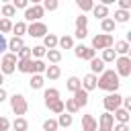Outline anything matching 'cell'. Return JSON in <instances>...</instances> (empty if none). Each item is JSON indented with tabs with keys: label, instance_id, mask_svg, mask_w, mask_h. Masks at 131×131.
<instances>
[{
	"label": "cell",
	"instance_id": "cell-1",
	"mask_svg": "<svg viewBox=\"0 0 131 131\" xmlns=\"http://www.w3.org/2000/svg\"><path fill=\"white\" fill-rule=\"evenodd\" d=\"M119 76H117V72L115 70H104L100 76H96V88H100V90H106L108 94L111 92H117L119 90Z\"/></svg>",
	"mask_w": 131,
	"mask_h": 131
},
{
	"label": "cell",
	"instance_id": "cell-2",
	"mask_svg": "<svg viewBox=\"0 0 131 131\" xmlns=\"http://www.w3.org/2000/svg\"><path fill=\"white\" fill-rule=\"evenodd\" d=\"M10 108H12V113L16 115V117H23L25 113H27V108H29V104H27V98L23 96V94H18V92H14L10 98Z\"/></svg>",
	"mask_w": 131,
	"mask_h": 131
},
{
	"label": "cell",
	"instance_id": "cell-3",
	"mask_svg": "<svg viewBox=\"0 0 131 131\" xmlns=\"http://www.w3.org/2000/svg\"><path fill=\"white\" fill-rule=\"evenodd\" d=\"M115 72H117L119 78H129L131 76V57L129 55L117 57L115 59Z\"/></svg>",
	"mask_w": 131,
	"mask_h": 131
},
{
	"label": "cell",
	"instance_id": "cell-4",
	"mask_svg": "<svg viewBox=\"0 0 131 131\" xmlns=\"http://www.w3.org/2000/svg\"><path fill=\"white\" fill-rule=\"evenodd\" d=\"M115 45V39H113V35H104V33H98V35H94L92 37V49L96 51V49H111Z\"/></svg>",
	"mask_w": 131,
	"mask_h": 131
},
{
	"label": "cell",
	"instance_id": "cell-5",
	"mask_svg": "<svg viewBox=\"0 0 131 131\" xmlns=\"http://www.w3.org/2000/svg\"><path fill=\"white\" fill-rule=\"evenodd\" d=\"M16 55L14 53H4L2 55V61H0V74H4V76H8V74H12L14 70H16Z\"/></svg>",
	"mask_w": 131,
	"mask_h": 131
},
{
	"label": "cell",
	"instance_id": "cell-6",
	"mask_svg": "<svg viewBox=\"0 0 131 131\" xmlns=\"http://www.w3.org/2000/svg\"><path fill=\"white\" fill-rule=\"evenodd\" d=\"M43 14H45L43 6H41V4H33V6H29V8L25 10V23H27V20H29V23H41Z\"/></svg>",
	"mask_w": 131,
	"mask_h": 131
},
{
	"label": "cell",
	"instance_id": "cell-7",
	"mask_svg": "<svg viewBox=\"0 0 131 131\" xmlns=\"http://www.w3.org/2000/svg\"><path fill=\"white\" fill-rule=\"evenodd\" d=\"M121 100H123V96H121L119 92H111V94H106L104 100H102L104 111H106V113H115V111L121 106Z\"/></svg>",
	"mask_w": 131,
	"mask_h": 131
},
{
	"label": "cell",
	"instance_id": "cell-8",
	"mask_svg": "<svg viewBox=\"0 0 131 131\" xmlns=\"http://www.w3.org/2000/svg\"><path fill=\"white\" fill-rule=\"evenodd\" d=\"M113 125H115V119H113V113H102L96 121V129L98 131H113Z\"/></svg>",
	"mask_w": 131,
	"mask_h": 131
},
{
	"label": "cell",
	"instance_id": "cell-9",
	"mask_svg": "<svg viewBox=\"0 0 131 131\" xmlns=\"http://www.w3.org/2000/svg\"><path fill=\"white\" fill-rule=\"evenodd\" d=\"M74 55L78 57V59H86V61H90V59H94L96 57V51L92 49V47H86V45H76L74 47Z\"/></svg>",
	"mask_w": 131,
	"mask_h": 131
},
{
	"label": "cell",
	"instance_id": "cell-10",
	"mask_svg": "<svg viewBox=\"0 0 131 131\" xmlns=\"http://www.w3.org/2000/svg\"><path fill=\"white\" fill-rule=\"evenodd\" d=\"M27 35H31V37H45L47 35V25L45 23H31V25H27Z\"/></svg>",
	"mask_w": 131,
	"mask_h": 131
},
{
	"label": "cell",
	"instance_id": "cell-11",
	"mask_svg": "<svg viewBox=\"0 0 131 131\" xmlns=\"http://www.w3.org/2000/svg\"><path fill=\"white\" fill-rule=\"evenodd\" d=\"M80 84H82V90L90 92V90H94V88H96V76L88 72V74H86V76L80 80Z\"/></svg>",
	"mask_w": 131,
	"mask_h": 131
},
{
	"label": "cell",
	"instance_id": "cell-12",
	"mask_svg": "<svg viewBox=\"0 0 131 131\" xmlns=\"http://www.w3.org/2000/svg\"><path fill=\"white\" fill-rule=\"evenodd\" d=\"M129 49H131V45L127 43V41H115V53H117V57H123V55H129Z\"/></svg>",
	"mask_w": 131,
	"mask_h": 131
},
{
	"label": "cell",
	"instance_id": "cell-13",
	"mask_svg": "<svg viewBox=\"0 0 131 131\" xmlns=\"http://www.w3.org/2000/svg\"><path fill=\"white\" fill-rule=\"evenodd\" d=\"M74 102L78 104V108L86 106V104H88V92H86V90H82V88H80V90H76V92H74Z\"/></svg>",
	"mask_w": 131,
	"mask_h": 131
},
{
	"label": "cell",
	"instance_id": "cell-14",
	"mask_svg": "<svg viewBox=\"0 0 131 131\" xmlns=\"http://www.w3.org/2000/svg\"><path fill=\"white\" fill-rule=\"evenodd\" d=\"M113 119H115L117 123H125V125H129V119H131V113L119 106V108L115 111V115H113Z\"/></svg>",
	"mask_w": 131,
	"mask_h": 131
},
{
	"label": "cell",
	"instance_id": "cell-15",
	"mask_svg": "<svg viewBox=\"0 0 131 131\" xmlns=\"http://www.w3.org/2000/svg\"><path fill=\"white\" fill-rule=\"evenodd\" d=\"M23 47H25V41H23L20 37H12V39H8V49H10V53L16 55Z\"/></svg>",
	"mask_w": 131,
	"mask_h": 131
},
{
	"label": "cell",
	"instance_id": "cell-16",
	"mask_svg": "<svg viewBox=\"0 0 131 131\" xmlns=\"http://www.w3.org/2000/svg\"><path fill=\"white\" fill-rule=\"evenodd\" d=\"M43 84H45V78H43L41 74H31V80H29L31 90H41Z\"/></svg>",
	"mask_w": 131,
	"mask_h": 131
},
{
	"label": "cell",
	"instance_id": "cell-17",
	"mask_svg": "<svg viewBox=\"0 0 131 131\" xmlns=\"http://www.w3.org/2000/svg\"><path fill=\"white\" fill-rule=\"evenodd\" d=\"M82 131H96V119L92 115L82 117Z\"/></svg>",
	"mask_w": 131,
	"mask_h": 131
},
{
	"label": "cell",
	"instance_id": "cell-18",
	"mask_svg": "<svg viewBox=\"0 0 131 131\" xmlns=\"http://www.w3.org/2000/svg\"><path fill=\"white\" fill-rule=\"evenodd\" d=\"M43 47L49 51V49H57V35H53V33H47L45 37H43Z\"/></svg>",
	"mask_w": 131,
	"mask_h": 131
},
{
	"label": "cell",
	"instance_id": "cell-19",
	"mask_svg": "<svg viewBox=\"0 0 131 131\" xmlns=\"http://www.w3.org/2000/svg\"><path fill=\"white\" fill-rule=\"evenodd\" d=\"M57 47H59V49H74V37H72V35L57 37Z\"/></svg>",
	"mask_w": 131,
	"mask_h": 131
},
{
	"label": "cell",
	"instance_id": "cell-20",
	"mask_svg": "<svg viewBox=\"0 0 131 131\" xmlns=\"http://www.w3.org/2000/svg\"><path fill=\"white\" fill-rule=\"evenodd\" d=\"M16 70L23 72V74H33V59H18Z\"/></svg>",
	"mask_w": 131,
	"mask_h": 131
},
{
	"label": "cell",
	"instance_id": "cell-21",
	"mask_svg": "<svg viewBox=\"0 0 131 131\" xmlns=\"http://www.w3.org/2000/svg\"><path fill=\"white\" fill-rule=\"evenodd\" d=\"M104 72V61L100 59V57H94V59H90V74H102Z\"/></svg>",
	"mask_w": 131,
	"mask_h": 131
},
{
	"label": "cell",
	"instance_id": "cell-22",
	"mask_svg": "<svg viewBox=\"0 0 131 131\" xmlns=\"http://www.w3.org/2000/svg\"><path fill=\"white\" fill-rule=\"evenodd\" d=\"M43 98H45V106H47V104H51L53 100H59V90H57V88H47V90L43 92Z\"/></svg>",
	"mask_w": 131,
	"mask_h": 131
},
{
	"label": "cell",
	"instance_id": "cell-23",
	"mask_svg": "<svg viewBox=\"0 0 131 131\" xmlns=\"http://www.w3.org/2000/svg\"><path fill=\"white\" fill-rule=\"evenodd\" d=\"M92 14H94L98 20H102V18H106V16H108V6H102V4H94V6H92Z\"/></svg>",
	"mask_w": 131,
	"mask_h": 131
},
{
	"label": "cell",
	"instance_id": "cell-24",
	"mask_svg": "<svg viewBox=\"0 0 131 131\" xmlns=\"http://www.w3.org/2000/svg\"><path fill=\"white\" fill-rule=\"evenodd\" d=\"M10 127H12L14 131H29V123H27L25 117H16V119L10 123Z\"/></svg>",
	"mask_w": 131,
	"mask_h": 131
},
{
	"label": "cell",
	"instance_id": "cell-25",
	"mask_svg": "<svg viewBox=\"0 0 131 131\" xmlns=\"http://www.w3.org/2000/svg\"><path fill=\"white\" fill-rule=\"evenodd\" d=\"M100 29H102V33H104V35H111V33L115 31V20H113L111 16L102 18V20H100Z\"/></svg>",
	"mask_w": 131,
	"mask_h": 131
},
{
	"label": "cell",
	"instance_id": "cell-26",
	"mask_svg": "<svg viewBox=\"0 0 131 131\" xmlns=\"http://www.w3.org/2000/svg\"><path fill=\"white\" fill-rule=\"evenodd\" d=\"M59 76H61L59 66H47V68H45V78H47V80H57Z\"/></svg>",
	"mask_w": 131,
	"mask_h": 131
},
{
	"label": "cell",
	"instance_id": "cell-27",
	"mask_svg": "<svg viewBox=\"0 0 131 131\" xmlns=\"http://www.w3.org/2000/svg\"><path fill=\"white\" fill-rule=\"evenodd\" d=\"M66 88H68L70 92H76V90H80V88H82V84H80V78H78V76H70V78L66 80Z\"/></svg>",
	"mask_w": 131,
	"mask_h": 131
},
{
	"label": "cell",
	"instance_id": "cell-28",
	"mask_svg": "<svg viewBox=\"0 0 131 131\" xmlns=\"http://www.w3.org/2000/svg\"><path fill=\"white\" fill-rule=\"evenodd\" d=\"M55 121H57V127H63V129H68V127L74 123V117H72V115H68V113H61V115H59Z\"/></svg>",
	"mask_w": 131,
	"mask_h": 131
},
{
	"label": "cell",
	"instance_id": "cell-29",
	"mask_svg": "<svg viewBox=\"0 0 131 131\" xmlns=\"http://www.w3.org/2000/svg\"><path fill=\"white\" fill-rule=\"evenodd\" d=\"M12 33H14V37H20V39H23V35L27 33V23H25V20L12 23Z\"/></svg>",
	"mask_w": 131,
	"mask_h": 131
},
{
	"label": "cell",
	"instance_id": "cell-30",
	"mask_svg": "<svg viewBox=\"0 0 131 131\" xmlns=\"http://www.w3.org/2000/svg\"><path fill=\"white\" fill-rule=\"evenodd\" d=\"M45 57L49 59V63H51V66H55V63H59V61H61V51H59V49H49V51L45 53Z\"/></svg>",
	"mask_w": 131,
	"mask_h": 131
},
{
	"label": "cell",
	"instance_id": "cell-31",
	"mask_svg": "<svg viewBox=\"0 0 131 131\" xmlns=\"http://www.w3.org/2000/svg\"><path fill=\"white\" fill-rule=\"evenodd\" d=\"M80 108H78V104L74 102V98H68L66 102H63V113H68V115H76Z\"/></svg>",
	"mask_w": 131,
	"mask_h": 131
},
{
	"label": "cell",
	"instance_id": "cell-32",
	"mask_svg": "<svg viewBox=\"0 0 131 131\" xmlns=\"http://www.w3.org/2000/svg\"><path fill=\"white\" fill-rule=\"evenodd\" d=\"M129 16H131V12H127V10H115L113 20H115V25H117V23H127Z\"/></svg>",
	"mask_w": 131,
	"mask_h": 131
},
{
	"label": "cell",
	"instance_id": "cell-33",
	"mask_svg": "<svg viewBox=\"0 0 131 131\" xmlns=\"http://www.w3.org/2000/svg\"><path fill=\"white\" fill-rule=\"evenodd\" d=\"M45 53H47V49H45L43 45H35V47H31V57H35V59L45 57Z\"/></svg>",
	"mask_w": 131,
	"mask_h": 131
},
{
	"label": "cell",
	"instance_id": "cell-34",
	"mask_svg": "<svg viewBox=\"0 0 131 131\" xmlns=\"http://www.w3.org/2000/svg\"><path fill=\"white\" fill-rule=\"evenodd\" d=\"M45 68H47V63L43 61V59H33V74H45Z\"/></svg>",
	"mask_w": 131,
	"mask_h": 131
},
{
	"label": "cell",
	"instance_id": "cell-35",
	"mask_svg": "<svg viewBox=\"0 0 131 131\" xmlns=\"http://www.w3.org/2000/svg\"><path fill=\"white\" fill-rule=\"evenodd\" d=\"M47 108L51 111V113H55V115H61L63 113V100L59 98V100H53L51 104H47Z\"/></svg>",
	"mask_w": 131,
	"mask_h": 131
},
{
	"label": "cell",
	"instance_id": "cell-36",
	"mask_svg": "<svg viewBox=\"0 0 131 131\" xmlns=\"http://www.w3.org/2000/svg\"><path fill=\"white\" fill-rule=\"evenodd\" d=\"M76 6L82 10V14L84 12H88V10H92V6H94V2L92 0H76Z\"/></svg>",
	"mask_w": 131,
	"mask_h": 131
},
{
	"label": "cell",
	"instance_id": "cell-37",
	"mask_svg": "<svg viewBox=\"0 0 131 131\" xmlns=\"http://www.w3.org/2000/svg\"><path fill=\"white\" fill-rule=\"evenodd\" d=\"M100 59H102L104 63H111V61H115V59H117V53L113 51V47H111V49H104V51H102V55H100Z\"/></svg>",
	"mask_w": 131,
	"mask_h": 131
},
{
	"label": "cell",
	"instance_id": "cell-38",
	"mask_svg": "<svg viewBox=\"0 0 131 131\" xmlns=\"http://www.w3.org/2000/svg\"><path fill=\"white\" fill-rule=\"evenodd\" d=\"M12 31V20L10 18H0V35Z\"/></svg>",
	"mask_w": 131,
	"mask_h": 131
},
{
	"label": "cell",
	"instance_id": "cell-39",
	"mask_svg": "<svg viewBox=\"0 0 131 131\" xmlns=\"http://www.w3.org/2000/svg\"><path fill=\"white\" fill-rule=\"evenodd\" d=\"M0 12H2V18H10V16H14V14H16V10H14V6H12V4H4Z\"/></svg>",
	"mask_w": 131,
	"mask_h": 131
},
{
	"label": "cell",
	"instance_id": "cell-40",
	"mask_svg": "<svg viewBox=\"0 0 131 131\" xmlns=\"http://www.w3.org/2000/svg\"><path fill=\"white\" fill-rule=\"evenodd\" d=\"M59 127H57V121L55 119H47V121H43V131H57Z\"/></svg>",
	"mask_w": 131,
	"mask_h": 131
},
{
	"label": "cell",
	"instance_id": "cell-41",
	"mask_svg": "<svg viewBox=\"0 0 131 131\" xmlns=\"http://www.w3.org/2000/svg\"><path fill=\"white\" fill-rule=\"evenodd\" d=\"M41 6H43V10H49V12H51V10H57L59 2H57V0H45Z\"/></svg>",
	"mask_w": 131,
	"mask_h": 131
},
{
	"label": "cell",
	"instance_id": "cell-42",
	"mask_svg": "<svg viewBox=\"0 0 131 131\" xmlns=\"http://www.w3.org/2000/svg\"><path fill=\"white\" fill-rule=\"evenodd\" d=\"M76 29H88V16H84V14L76 16Z\"/></svg>",
	"mask_w": 131,
	"mask_h": 131
},
{
	"label": "cell",
	"instance_id": "cell-43",
	"mask_svg": "<svg viewBox=\"0 0 131 131\" xmlns=\"http://www.w3.org/2000/svg\"><path fill=\"white\" fill-rule=\"evenodd\" d=\"M16 59H33V57H31V47H27V45H25V47L16 53Z\"/></svg>",
	"mask_w": 131,
	"mask_h": 131
},
{
	"label": "cell",
	"instance_id": "cell-44",
	"mask_svg": "<svg viewBox=\"0 0 131 131\" xmlns=\"http://www.w3.org/2000/svg\"><path fill=\"white\" fill-rule=\"evenodd\" d=\"M12 6H14V10H16V8H25V10H27V8H29V0H14Z\"/></svg>",
	"mask_w": 131,
	"mask_h": 131
},
{
	"label": "cell",
	"instance_id": "cell-45",
	"mask_svg": "<svg viewBox=\"0 0 131 131\" xmlns=\"http://www.w3.org/2000/svg\"><path fill=\"white\" fill-rule=\"evenodd\" d=\"M10 129V121L6 117H0V131H8Z\"/></svg>",
	"mask_w": 131,
	"mask_h": 131
},
{
	"label": "cell",
	"instance_id": "cell-46",
	"mask_svg": "<svg viewBox=\"0 0 131 131\" xmlns=\"http://www.w3.org/2000/svg\"><path fill=\"white\" fill-rule=\"evenodd\" d=\"M131 8V0H119V10H127Z\"/></svg>",
	"mask_w": 131,
	"mask_h": 131
},
{
	"label": "cell",
	"instance_id": "cell-47",
	"mask_svg": "<svg viewBox=\"0 0 131 131\" xmlns=\"http://www.w3.org/2000/svg\"><path fill=\"white\" fill-rule=\"evenodd\" d=\"M6 49H8V39L4 35H0V53H4Z\"/></svg>",
	"mask_w": 131,
	"mask_h": 131
},
{
	"label": "cell",
	"instance_id": "cell-48",
	"mask_svg": "<svg viewBox=\"0 0 131 131\" xmlns=\"http://www.w3.org/2000/svg\"><path fill=\"white\" fill-rule=\"evenodd\" d=\"M78 39H86L88 37V29H76V33H74Z\"/></svg>",
	"mask_w": 131,
	"mask_h": 131
},
{
	"label": "cell",
	"instance_id": "cell-49",
	"mask_svg": "<svg viewBox=\"0 0 131 131\" xmlns=\"http://www.w3.org/2000/svg\"><path fill=\"white\" fill-rule=\"evenodd\" d=\"M113 131H131V129L125 123H117V125H113Z\"/></svg>",
	"mask_w": 131,
	"mask_h": 131
},
{
	"label": "cell",
	"instance_id": "cell-50",
	"mask_svg": "<svg viewBox=\"0 0 131 131\" xmlns=\"http://www.w3.org/2000/svg\"><path fill=\"white\" fill-rule=\"evenodd\" d=\"M6 98H8V94H6V90H4V88H0V102H4Z\"/></svg>",
	"mask_w": 131,
	"mask_h": 131
},
{
	"label": "cell",
	"instance_id": "cell-51",
	"mask_svg": "<svg viewBox=\"0 0 131 131\" xmlns=\"http://www.w3.org/2000/svg\"><path fill=\"white\" fill-rule=\"evenodd\" d=\"M2 84H4V74H0V88H2Z\"/></svg>",
	"mask_w": 131,
	"mask_h": 131
}]
</instances>
